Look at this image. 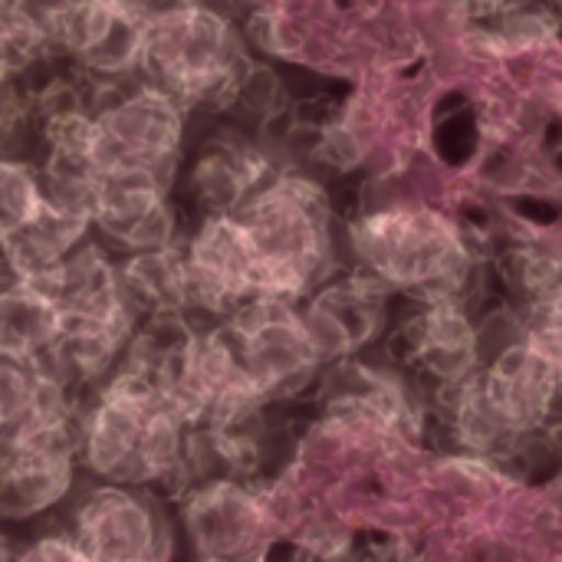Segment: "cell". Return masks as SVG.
Returning a JSON list of instances; mask_svg holds the SVG:
<instances>
[{"label":"cell","mask_w":562,"mask_h":562,"mask_svg":"<svg viewBox=\"0 0 562 562\" xmlns=\"http://www.w3.org/2000/svg\"><path fill=\"white\" fill-rule=\"evenodd\" d=\"M59 333V310L43 283L16 277L0 260V349L43 356Z\"/></svg>","instance_id":"18"},{"label":"cell","mask_w":562,"mask_h":562,"mask_svg":"<svg viewBox=\"0 0 562 562\" xmlns=\"http://www.w3.org/2000/svg\"><path fill=\"white\" fill-rule=\"evenodd\" d=\"M191 425L181 408L128 369H115L82 405L79 468L86 481L178 501L191 487Z\"/></svg>","instance_id":"1"},{"label":"cell","mask_w":562,"mask_h":562,"mask_svg":"<svg viewBox=\"0 0 562 562\" xmlns=\"http://www.w3.org/2000/svg\"><path fill=\"white\" fill-rule=\"evenodd\" d=\"M92 161L102 175H148L178 184L191 145V112L171 95L132 79L122 86H89Z\"/></svg>","instance_id":"5"},{"label":"cell","mask_w":562,"mask_h":562,"mask_svg":"<svg viewBox=\"0 0 562 562\" xmlns=\"http://www.w3.org/2000/svg\"><path fill=\"white\" fill-rule=\"evenodd\" d=\"M221 323L237 346L250 385L267 405L300 392L306 379L323 366L306 333L300 303L260 296L244 303L234 316Z\"/></svg>","instance_id":"9"},{"label":"cell","mask_w":562,"mask_h":562,"mask_svg":"<svg viewBox=\"0 0 562 562\" xmlns=\"http://www.w3.org/2000/svg\"><path fill=\"white\" fill-rule=\"evenodd\" d=\"M82 408L46 418L0 445V527L20 533L53 524L76 497Z\"/></svg>","instance_id":"7"},{"label":"cell","mask_w":562,"mask_h":562,"mask_svg":"<svg viewBox=\"0 0 562 562\" xmlns=\"http://www.w3.org/2000/svg\"><path fill=\"white\" fill-rule=\"evenodd\" d=\"M82 562H178L175 504L138 487L82 481L56 517Z\"/></svg>","instance_id":"6"},{"label":"cell","mask_w":562,"mask_h":562,"mask_svg":"<svg viewBox=\"0 0 562 562\" xmlns=\"http://www.w3.org/2000/svg\"><path fill=\"white\" fill-rule=\"evenodd\" d=\"M13 562H82L76 553L72 540L66 537V530L59 527V520L30 530L26 540H20Z\"/></svg>","instance_id":"20"},{"label":"cell","mask_w":562,"mask_h":562,"mask_svg":"<svg viewBox=\"0 0 562 562\" xmlns=\"http://www.w3.org/2000/svg\"><path fill=\"white\" fill-rule=\"evenodd\" d=\"M557 3H560V7H562V0H557Z\"/></svg>","instance_id":"23"},{"label":"cell","mask_w":562,"mask_h":562,"mask_svg":"<svg viewBox=\"0 0 562 562\" xmlns=\"http://www.w3.org/2000/svg\"><path fill=\"white\" fill-rule=\"evenodd\" d=\"M481 3H484V10H501V7H507L514 0H481Z\"/></svg>","instance_id":"22"},{"label":"cell","mask_w":562,"mask_h":562,"mask_svg":"<svg viewBox=\"0 0 562 562\" xmlns=\"http://www.w3.org/2000/svg\"><path fill=\"white\" fill-rule=\"evenodd\" d=\"M92 237V214L46 198V207L0 244V260L23 280L46 283L63 260Z\"/></svg>","instance_id":"16"},{"label":"cell","mask_w":562,"mask_h":562,"mask_svg":"<svg viewBox=\"0 0 562 562\" xmlns=\"http://www.w3.org/2000/svg\"><path fill=\"white\" fill-rule=\"evenodd\" d=\"M181 553L188 562H247L267 530L263 497L240 477L191 484L175 501Z\"/></svg>","instance_id":"10"},{"label":"cell","mask_w":562,"mask_h":562,"mask_svg":"<svg viewBox=\"0 0 562 562\" xmlns=\"http://www.w3.org/2000/svg\"><path fill=\"white\" fill-rule=\"evenodd\" d=\"M56 59L86 86H122L142 72L148 13L135 0H46Z\"/></svg>","instance_id":"8"},{"label":"cell","mask_w":562,"mask_h":562,"mask_svg":"<svg viewBox=\"0 0 562 562\" xmlns=\"http://www.w3.org/2000/svg\"><path fill=\"white\" fill-rule=\"evenodd\" d=\"M277 171L270 151L240 132L221 128L188 145L175 194L191 224L198 217L234 214Z\"/></svg>","instance_id":"12"},{"label":"cell","mask_w":562,"mask_h":562,"mask_svg":"<svg viewBox=\"0 0 562 562\" xmlns=\"http://www.w3.org/2000/svg\"><path fill=\"white\" fill-rule=\"evenodd\" d=\"M484 398L494 405L510 435H527L547 422L557 395H562L553 362L524 336L507 346L484 375H477Z\"/></svg>","instance_id":"13"},{"label":"cell","mask_w":562,"mask_h":562,"mask_svg":"<svg viewBox=\"0 0 562 562\" xmlns=\"http://www.w3.org/2000/svg\"><path fill=\"white\" fill-rule=\"evenodd\" d=\"M46 207V184L33 161L16 148H0V244Z\"/></svg>","instance_id":"19"},{"label":"cell","mask_w":562,"mask_h":562,"mask_svg":"<svg viewBox=\"0 0 562 562\" xmlns=\"http://www.w3.org/2000/svg\"><path fill=\"white\" fill-rule=\"evenodd\" d=\"M247 33L207 0H181L148 16L142 72L148 86L194 115L227 112L250 69Z\"/></svg>","instance_id":"3"},{"label":"cell","mask_w":562,"mask_h":562,"mask_svg":"<svg viewBox=\"0 0 562 562\" xmlns=\"http://www.w3.org/2000/svg\"><path fill=\"white\" fill-rule=\"evenodd\" d=\"M119 283L138 323L161 313H191V286L181 244L168 250L119 257Z\"/></svg>","instance_id":"17"},{"label":"cell","mask_w":562,"mask_h":562,"mask_svg":"<svg viewBox=\"0 0 562 562\" xmlns=\"http://www.w3.org/2000/svg\"><path fill=\"white\" fill-rule=\"evenodd\" d=\"M16 547H20V537L7 527H0V562H13L16 557Z\"/></svg>","instance_id":"21"},{"label":"cell","mask_w":562,"mask_h":562,"mask_svg":"<svg viewBox=\"0 0 562 562\" xmlns=\"http://www.w3.org/2000/svg\"><path fill=\"white\" fill-rule=\"evenodd\" d=\"M359 270L422 303H458L474 273L471 244L454 217L425 204H382L349 224Z\"/></svg>","instance_id":"4"},{"label":"cell","mask_w":562,"mask_h":562,"mask_svg":"<svg viewBox=\"0 0 562 562\" xmlns=\"http://www.w3.org/2000/svg\"><path fill=\"white\" fill-rule=\"evenodd\" d=\"M234 221L250 247L260 296L303 303L333 277L339 240L329 194L316 178L280 168L234 211Z\"/></svg>","instance_id":"2"},{"label":"cell","mask_w":562,"mask_h":562,"mask_svg":"<svg viewBox=\"0 0 562 562\" xmlns=\"http://www.w3.org/2000/svg\"><path fill=\"white\" fill-rule=\"evenodd\" d=\"M188 217L175 184L148 175H102L92 194V237L115 257L168 250L184 240Z\"/></svg>","instance_id":"11"},{"label":"cell","mask_w":562,"mask_h":562,"mask_svg":"<svg viewBox=\"0 0 562 562\" xmlns=\"http://www.w3.org/2000/svg\"><path fill=\"white\" fill-rule=\"evenodd\" d=\"M82 405L86 402L53 379L43 356L0 349V445L46 418L79 412Z\"/></svg>","instance_id":"15"},{"label":"cell","mask_w":562,"mask_h":562,"mask_svg":"<svg viewBox=\"0 0 562 562\" xmlns=\"http://www.w3.org/2000/svg\"><path fill=\"white\" fill-rule=\"evenodd\" d=\"M405 359L422 362L441 385L468 382L481 366V336L461 303H425V310L402 329Z\"/></svg>","instance_id":"14"}]
</instances>
